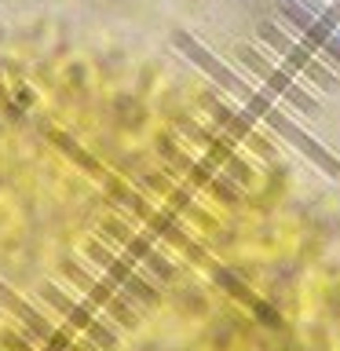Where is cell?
Masks as SVG:
<instances>
[{
	"label": "cell",
	"mask_w": 340,
	"mask_h": 351,
	"mask_svg": "<svg viewBox=\"0 0 340 351\" xmlns=\"http://www.w3.org/2000/svg\"><path fill=\"white\" fill-rule=\"evenodd\" d=\"M0 351H340V33L0 0Z\"/></svg>",
	"instance_id": "6da1fadb"
}]
</instances>
